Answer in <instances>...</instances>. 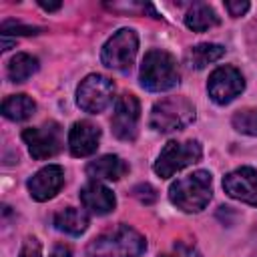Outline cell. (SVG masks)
I'll return each mask as SVG.
<instances>
[{"mask_svg":"<svg viewBox=\"0 0 257 257\" xmlns=\"http://www.w3.org/2000/svg\"><path fill=\"white\" fill-rule=\"evenodd\" d=\"M145 237L128 225H118L96 235L86 245V257H139L145 253Z\"/></svg>","mask_w":257,"mask_h":257,"instance_id":"6da1fadb","label":"cell"},{"mask_svg":"<svg viewBox=\"0 0 257 257\" xmlns=\"http://www.w3.org/2000/svg\"><path fill=\"white\" fill-rule=\"evenodd\" d=\"M213 189H211V173L207 171H195L189 177L177 179L169 187V199L171 203L185 211V213H199L203 211L211 201Z\"/></svg>","mask_w":257,"mask_h":257,"instance_id":"7a4b0ae2","label":"cell"},{"mask_svg":"<svg viewBox=\"0 0 257 257\" xmlns=\"http://www.w3.org/2000/svg\"><path fill=\"white\" fill-rule=\"evenodd\" d=\"M141 86L151 92H163L179 84V70L173 54L165 50H149L139 72Z\"/></svg>","mask_w":257,"mask_h":257,"instance_id":"3957f363","label":"cell"},{"mask_svg":"<svg viewBox=\"0 0 257 257\" xmlns=\"http://www.w3.org/2000/svg\"><path fill=\"white\" fill-rule=\"evenodd\" d=\"M195 120V106L185 96H167L153 104L149 124L157 133H173Z\"/></svg>","mask_w":257,"mask_h":257,"instance_id":"277c9868","label":"cell"},{"mask_svg":"<svg viewBox=\"0 0 257 257\" xmlns=\"http://www.w3.org/2000/svg\"><path fill=\"white\" fill-rule=\"evenodd\" d=\"M203 157V147L199 141H169L163 151L159 153V159L155 161V173L161 179H169L175 173L183 171L185 167L197 163Z\"/></svg>","mask_w":257,"mask_h":257,"instance_id":"5b68a950","label":"cell"},{"mask_svg":"<svg viewBox=\"0 0 257 257\" xmlns=\"http://www.w3.org/2000/svg\"><path fill=\"white\" fill-rule=\"evenodd\" d=\"M139 50V36L133 28H120L102 46L100 60L112 70H128Z\"/></svg>","mask_w":257,"mask_h":257,"instance_id":"8992f818","label":"cell"},{"mask_svg":"<svg viewBox=\"0 0 257 257\" xmlns=\"http://www.w3.org/2000/svg\"><path fill=\"white\" fill-rule=\"evenodd\" d=\"M114 96V84L104 74H88L76 88V104L90 114L102 112Z\"/></svg>","mask_w":257,"mask_h":257,"instance_id":"52a82bcc","label":"cell"},{"mask_svg":"<svg viewBox=\"0 0 257 257\" xmlns=\"http://www.w3.org/2000/svg\"><path fill=\"white\" fill-rule=\"evenodd\" d=\"M22 139L28 145V153L32 159L42 161L60 153L62 149V128L58 122L48 120L40 126H28L22 131Z\"/></svg>","mask_w":257,"mask_h":257,"instance_id":"ba28073f","label":"cell"},{"mask_svg":"<svg viewBox=\"0 0 257 257\" xmlns=\"http://www.w3.org/2000/svg\"><path fill=\"white\" fill-rule=\"evenodd\" d=\"M139 118H141V104L139 98L131 92H124L118 96L112 112V135L120 141H135L137 139V128H139Z\"/></svg>","mask_w":257,"mask_h":257,"instance_id":"9c48e42d","label":"cell"},{"mask_svg":"<svg viewBox=\"0 0 257 257\" xmlns=\"http://www.w3.org/2000/svg\"><path fill=\"white\" fill-rule=\"evenodd\" d=\"M245 88V80L241 76V72L235 66H219L211 72L209 82H207V90L209 96L217 102V104H227L233 98H237Z\"/></svg>","mask_w":257,"mask_h":257,"instance_id":"30bf717a","label":"cell"},{"mask_svg":"<svg viewBox=\"0 0 257 257\" xmlns=\"http://www.w3.org/2000/svg\"><path fill=\"white\" fill-rule=\"evenodd\" d=\"M223 189L231 199L257 207V171L239 167L223 177Z\"/></svg>","mask_w":257,"mask_h":257,"instance_id":"8fae6325","label":"cell"},{"mask_svg":"<svg viewBox=\"0 0 257 257\" xmlns=\"http://www.w3.org/2000/svg\"><path fill=\"white\" fill-rule=\"evenodd\" d=\"M28 191L34 201H48L52 199L64 185V171L60 165L42 167L28 179Z\"/></svg>","mask_w":257,"mask_h":257,"instance_id":"7c38bea8","label":"cell"},{"mask_svg":"<svg viewBox=\"0 0 257 257\" xmlns=\"http://www.w3.org/2000/svg\"><path fill=\"white\" fill-rule=\"evenodd\" d=\"M100 131L88 120H78L68 131V149L72 157H88L98 149Z\"/></svg>","mask_w":257,"mask_h":257,"instance_id":"4fadbf2b","label":"cell"},{"mask_svg":"<svg viewBox=\"0 0 257 257\" xmlns=\"http://www.w3.org/2000/svg\"><path fill=\"white\" fill-rule=\"evenodd\" d=\"M80 201H82L84 209L94 215H106L116 205L114 193L98 181H90L80 189Z\"/></svg>","mask_w":257,"mask_h":257,"instance_id":"5bb4252c","label":"cell"},{"mask_svg":"<svg viewBox=\"0 0 257 257\" xmlns=\"http://www.w3.org/2000/svg\"><path fill=\"white\" fill-rule=\"evenodd\" d=\"M128 173V165L118 155H102L86 165V175L94 181H118Z\"/></svg>","mask_w":257,"mask_h":257,"instance_id":"9a60e30c","label":"cell"},{"mask_svg":"<svg viewBox=\"0 0 257 257\" xmlns=\"http://www.w3.org/2000/svg\"><path fill=\"white\" fill-rule=\"evenodd\" d=\"M54 227L62 233H68V235H82L86 229H88V215L82 211V209H76V207H66L62 211H58L52 219Z\"/></svg>","mask_w":257,"mask_h":257,"instance_id":"2e32d148","label":"cell"},{"mask_svg":"<svg viewBox=\"0 0 257 257\" xmlns=\"http://www.w3.org/2000/svg\"><path fill=\"white\" fill-rule=\"evenodd\" d=\"M219 16H217V12L209 6V4H205V2H197V4H193V8L185 14V24H187V28H191L193 32H205V30H209V28H215V26H219Z\"/></svg>","mask_w":257,"mask_h":257,"instance_id":"e0dca14e","label":"cell"},{"mask_svg":"<svg viewBox=\"0 0 257 257\" xmlns=\"http://www.w3.org/2000/svg\"><path fill=\"white\" fill-rule=\"evenodd\" d=\"M36 102L28 94H12L2 102V114L10 120H26L34 114Z\"/></svg>","mask_w":257,"mask_h":257,"instance_id":"ac0fdd59","label":"cell"},{"mask_svg":"<svg viewBox=\"0 0 257 257\" xmlns=\"http://www.w3.org/2000/svg\"><path fill=\"white\" fill-rule=\"evenodd\" d=\"M38 70V58L26 52H18L8 64V78L12 82H24Z\"/></svg>","mask_w":257,"mask_h":257,"instance_id":"d6986e66","label":"cell"},{"mask_svg":"<svg viewBox=\"0 0 257 257\" xmlns=\"http://www.w3.org/2000/svg\"><path fill=\"white\" fill-rule=\"evenodd\" d=\"M223 54H225V48H223L221 44L203 42V44H197V46L191 48L189 60H191V66H195V68H205L207 64L219 60Z\"/></svg>","mask_w":257,"mask_h":257,"instance_id":"ffe728a7","label":"cell"},{"mask_svg":"<svg viewBox=\"0 0 257 257\" xmlns=\"http://www.w3.org/2000/svg\"><path fill=\"white\" fill-rule=\"evenodd\" d=\"M235 131L243 133V135H251L257 137V108H243L237 110L231 118Z\"/></svg>","mask_w":257,"mask_h":257,"instance_id":"44dd1931","label":"cell"},{"mask_svg":"<svg viewBox=\"0 0 257 257\" xmlns=\"http://www.w3.org/2000/svg\"><path fill=\"white\" fill-rule=\"evenodd\" d=\"M38 32H40V28L24 26V24L14 22V20H6L2 24V36H8V34H24V36H28V34H38Z\"/></svg>","mask_w":257,"mask_h":257,"instance_id":"7402d4cb","label":"cell"},{"mask_svg":"<svg viewBox=\"0 0 257 257\" xmlns=\"http://www.w3.org/2000/svg\"><path fill=\"white\" fill-rule=\"evenodd\" d=\"M133 195H135L141 203H145V205H153V203L157 201V191H155L149 183H141V185H137V187L133 189Z\"/></svg>","mask_w":257,"mask_h":257,"instance_id":"603a6c76","label":"cell"},{"mask_svg":"<svg viewBox=\"0 0 257 257\" xmlns=\"http://www.w3.org/2000/svg\"><path fill=\"white\" fill-rule=\"evenodd\" d=\"M18 257H42V247L36 237H26Z\"/></svg>","mask_w":257,"mask_h":257,"instance_id":"cb8c5ba5","label":"cell"},{"mask_svg":"<svg viewBox=\"0 0 257 257\" xmlns=\"http://www.w3.org/2000/svg\"><path fill=\"white\" fill-rule=\"evenodd\" d=\"M225 8H227V12H229V16H233V18H239V16H243L247 10H249V2H233V0H227L225 2Z\"/></svg>","mask_w":257,"mask_h":257,"instance_id":"d4e9b609","label":"cell"},{"mask_svg":"<svg viewBox=\"0 0 257 257\" xmlns=\"http://www.w3.org/2000/svg\"><path fill=\"white\" fill-rule=\"evenodd\" d=\"M50 257H72V251H70V247H68V245H64V243H58V245L52 249Z\"/></svg>","mask_w":257,"mask_h":257,"instance_id":"484cf974","label":"cell"},{"mask_svg":"<svg viewBox=\"0 0 257 257\" xmlns=\"http://www.w3.org/2000/svg\"><path fill=\"white\" fill-rule=\"evenodd\" d=\"M38 6L44 8V10H48V12H54V10H58L62 4H60V2H44V0H40Z\"/></svg>","mask_w":257,"mask_h":257,"instance_id":"4316f807","label":"cell"},{"mask_svg":"<svg viewBox=\"0 0 257 257\" xmlns=\"http://www.w3.org/2000/svg\"><path fill=\"white\" fill-rule=\"evenodd\" d=\"M159 257H177V255H169V253H163V255H159Z\"/></svg>","mask_w":257,"mask_h":257,"instance_id":"83f0119b","label":"cell"}]
</instances>
